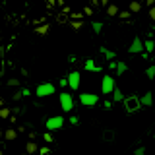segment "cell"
<instances>
[{"label":"cell","instance_id":"8d00e7d4","mask_svg":"<svg viewBox=\"0 0 155 155\" xmlns=\"http://www.w3.org/2000/svg\"><path fill=\"white\" fill-rule=\"evenodd\" d=\"M89 2H91V8H97V6H99V0H89Z\"/></svg>","mask_w":155,"mask_h":155},{"label":"cell","instance_id":"44dd1931","mask_svg":"<svg viewBox=\"0 0 155 155\" xmlns=\"http://www.w3.org/2000/svg\"><path fill=\"white\" fill-rule=\"evenodd\" d=\"M113 99H114V101H124V95H122V91H120L118 87H114V91H113Z\"/></svg>","mask_w":155,"mask_h":155},{"label":"cell","instance_id":"4fadbf2b","mask_svg":"<svg viewBox=\"0 0 155 155\" xmlns=\"http://www.w3.org/2000/svg\"><path fill=\"white\" fill-rule=\"evenodd\" d=\"M143 51H145V52H149V54H151V52L155 51V43H153V39H145V41H143Z\"/></svg>","mask_w":155,"mask_h":155},{"label":"cell","instance_id":"7a4b0ae2","mask_svg":"<svg viewBox=\"0 0 155 155\" xmlns=\"http://www.w3.org/2000/svg\"><path fill=\"white\" fill-rule=\"evenodd\" d=\"M58 101H60V109L64 110V113H72V109H74V99H72V93H60L58 97Z\"/></svg>","mask_w":155,"mask_h":155},{"label":"cell","instance_id":"7402d4cb","mask_svg":"<svg viewBox=\"0 0 155 155\" xmlns=\"http://www.w3.org/2000/svg\"><path fill=\"white\" fill-rule=\"evenodd\" d=\"M68 19H70V18H68V16H66L64 12L56 14V21H58V23H68Z\"/></svg>","mask_w":155,"mask_h":155},{"label":"cell","instance_id":"f546056e","mask_svg":"<svg viewBox=\"0 0 155 155\" xmlns=\"http://www.w3.org/2000/svg\"><path fill=\"white\" fill-rule=\"evenodd\" d=\"M43 140H45V142H48V143H51V142H52V134H51V132H47L45 136H43Z\"/></svg>","mask_w":155,"mask_h":155},{"label":"cell","instance_id":"f35d334b","mask_svg":"<svg viewBox=\"0 0 155 155\" xmlns=\"http://www.w3.org/2000/svg\"><path fill=\"white\" fill-rule=\"evenodd\" d=\"M145 4H147V6L151 8V6H155V0H145Z\"/></svg>","mask_w":155,"mask_h":155},{"label":"cell","instance_id":"8992f818","mask_svg":"<svg viewBox=\"0 0 155 155\" xmlns=\"http://www.w3.org/2000/svg\"><path fill=\"white\" fill-rule=\"evenodd\" d=\"M80 84H81V74L78 70H74L70 76H68V85L72 87V91H78L80 89Z\"/></svg>","mask_w":155,"mask_h":155},{"label":"cell","instance_id":"836d02e7","mask_svg":"<svg viewBox=\"0 0 155 155\" xmlns=\"http://www.w3.org/2000/svg\"><path fill=\"white\" fill-rule=\"evenodd\" d=\"M48 151H51L48 147H41V149H39V153H41V155H48Z\"/></svg>","mask_w":155,"mask_h":155},{"label":"cell","instance_id":"e575fe53","mask_svg":"<svg viewBox=\"0 0 155 155\" xmlns=\"http://www.w3.org/2000/svg\"><path fill=\"white\" fill-rule=\"evenodd\" d=\"M99 4H101V6H103V8H107V6H109L110 2H109V0H99Z\"/></svg>","mask_w":155,"mask_h":155},{"label":"cell","instance_id":"d590c367","mask_svg":"<svg viewBox=\"0 0 155 155\" xmlns=\"http://www.w3.org/2000/svg\"><path fill=\"white\" fill-rule=\"evenodd\" d=\"M21 95H23V97H27V95H31V91H29L27 87H25V89H21Z\"/></svg>","mask_w":155,"mask_h":155},{"label":"cell","instance_id":"ab89813d","mask_svg":"<svg viewBox=\"0 0 155 155\" xmlns=\"http://www.w3.org/2000/svg\"><path fill=\"white\" fill-rule=\"evenodd\" d=\"M56 4H60V6H64V0H56Z\"/></svg>","mask_w":155,"mask_h":155},{"label":"cell","instance_id":"1f68e13d","mask_svg":"<svg viewBox=\"0 0 155 155\" xmlns=\"http://www.w3.org/2000/svg\"><path fill=\"white\" fill-rule=\"evenodd\" d=\"M21 97H23V95H21V91H18V93H14V97H12V99H14V101H19Z\"/></svg>","mask_w":155,"mask_h":155},{"label":"cell","instance_id":"d6a6232c","mask_svg":"<svg viewBox=\"0 0 155 155\" xmlns=\"http://www.w3.org/2000/svg\"><path fill=\"white\" fill-rule=\"evenodd\" d=\"M58 84H60V87H66V85H68V78H62Z\"/></svg>","mask_w":155,"mask_h":155},{"label":"cell","instance_id":"30bf717a","mask_svg":"<svg viewBox=\"0 0 155 155\" xmlns=\"http://www.w3.org/2000/svg\"><path fill=\"white\" fill-rule=\"evenodd\" d=\"M85 70L87 72H101V66H97L95 64V60H91V58H89V60H85Z\"/></svg>","mask_w":155,"mask_h":155},{"label":"cell","instance_id":"e0dca14e","mask_svg":"<svg viewBox=\"0 0 155 155\" xmlns=\"http://www.w3.org/2000/svg\"><path fill=\"white\" fill-rule=\"evenodd\" d=\"M68 23H70V27L74 29V31H80V29L84 27V21H76V19H68Z\"/></svg>","mask_w":155,"mask_h":155},{"label":"cell","instance_id":"4dcf8cb0","mask_svg":"<svg viewBox=\"0 0 155 155\" xmlns=\"http://www.w3.org/2000/svg\"><path fill=\"white\" fill-rule=\"evenodd\" d=\"M149 19H153V21H155V6L149 8Z\"/></svg>","mask_w":155,"mask_h":155},{"label":"cell","instance_id":"ffe728a7","mask_svg":"<svg viewBox=\"0 0 155 155\" xmlns=\"http://www.w3.org/2000/svg\"><path fill=\"white\" fill-rule=\"evenodd\" d=\"M4 138H6V140H16L18 138V132L14 128H8L6 132H4Z\"/></svg>","mask_w":155,"mask_h":155},{"label":"cell","instance_id":"603a6c76","mask_svg":"<svg viewBox=\"0 0 155 155\" xmlns=\"http://www.w3.org/2000/svg\"><path fill=\"white\" fill-rule=\"evenodd\" d=\"M70 19H76V21H84V12H72Z\"/></svg>","mask_w":155,"mask_h":155},{"label":"cell","instance_id":"52a82bcc","mask_svg":"<svg viewBox=\"0 0 155 155\" xmlns=\"http://www.w3.org/2000/svg\"><path fill=\"white\" fill-rule=\"evenodd\" d=\"M62 124H64V118H62V116H51V118H47V128H48V132L62 128Z\"/></svg>","mask_w":155,"mask_h":155},{"label":"cell","instance_id":"d6986e66","mask_svg":"<svg viewBox=\"0 0 155 155\" xmlns=\"http://www.w3.org/2000/svg\"><path fill=\"white\" fill-rule=\"evenodd\" d=\"M91 29H93V33L99 35V33L103 31V21H91Z\"/></svg>","mask_w":155,"mask_h":155},{"label":"cell","instance_id":"3957f363","mask_svg":"<svg viewBox=\"0 0 155 155\" xmlns=\"http://www.w3.org/2000/svg\"><path fill=\"white\" fill-rule=\"evenodd\" d=\"M114 78L113 76H103V81H101V91H103V95H109V93H113L114 91Z\"/></svg>","mask_w":155,"mask_h":155},{"label":"cell","instance_id":"5b68a950","mask_svg":"<svg viewBox=\"0 0 155 155\" xmlns=\"http://www.w3.org/2000/svg\"><path fill=\"white\" fill-rule=\"evenodd\" d=\"M80 103L85 105V107H93V105L99 103V95H95V93H81L80 95Z\"/></svg>","mask_w":155,"mask_h":155},{"label":"cell","instance_id":"277c9868","mask_svg":"<svg viewBox=\"0 0 155 155\" xmlns=\"http://www.w3.org/2000/svg\"><path fill=\"white\" fill-rule=\"evenodd\" d=\"M56 91V87L52 85V84H41V85H37V89H35V95L37 97H48V95H52Z\"/></svg>","mask_w":155,"mask_h":155},{"label":"cell","instance_id":"484cf974","mask_svg":"<svg viewBox=\"0 0 155 155\" xmlns=\"http://www.w3.org/2000/svg\"><path fill=\"white\" fill-rule=\"evenodd\" d=\"M103 138L107 140V142H110V140H113V138H114V134H113V132H110V130H107V132L103 134Z\"/></svg>","mask_w":155,"mask_h":155},{"label":"cell","instance_id":"9c48e42d","mask_svg":"<svg viewBox=\"0 0 155 155\" xmlns=\"http://www.w3.org/2000/svg\"><path fill=\"white\" fill-rule=\"evenodd\" d=\"M99 52H101V54H103L105 58H107V60H114V58H116V52L114 51H109V48H107V47H99Z\"/></svg>","mask_w":155,"mask_h":155},{"label":"cell","instance_id":"5bb4252c","mask_svg":"<svg viewBox=\"0 0 155 155\" xmlns=\"http://www.w3.org/2000/svg\"><path fill=\"white\" fill-rule=\"evenodd\" d=\"M107 10V16H118V6H116V4H109V6L105 8Z\"/></svg>","mask_w":155,"mask_h":155},{"label":"cell","instance_id":"ba28073f","mask_svg":"<svg viewBox=\"0 0 155 155\" xmlns=\"http://www.w3.org/2000/svg\"><path fill=\"white\" fill-rule=\"evenodd\" d=\"M128 52H130V54H142V52H143V41H142V39L134 37L132 45L128 47Z\"/></svg>","mask_w":155,"mask_h":155},{"label":"cell","instance_id":"f1b7e54d","mask_svg":"<svg viewBox=\"0 0 155 155\" xmlns=\"http://www.w3.org/2000/svg\"><path fill=\"white\" fill-rule=\"evenodd\" d=\"M84 16H93V8H91V6H85L84 8Z\"/></svg>","mask_w":155,"mask_h":155},{"label":"cell","instance_id":"2e32d148","mask_svg":"<svg viewBox=\"0 0 155 155\" xmlns=\"http://www.w3.org/2000/svg\"><path fill=\"white\" fill-rule=\"evenodd\" d=\"M48 29H51V27H48V23H43V25L35 27V33H37V35H47Z\"/></svg>","mask_w":155,"mask_h":155},{"label":"cell","instance_id":"d4e9b609","mask_svg":"<svg viewBox=\"0 0 155 155\" xmlns=\"http://www.w3.org/2000/svg\"><path fill=\"white\" fill-rule=\"evenodd\" d=\"M145 74H147L149 80H155V66H149L147 70H145Z\"/></svg>","mask_w":155,"mask_h":155},{"label":"cell","instance_id":"ac0fdd59","mask_svg":"<svg viewBox=\"0 0 155 155\" xmlns=\"http://www.w3.org/2000/svg\"><path fill=\"white\" fill-rule=\"evenodd\" d=\"M126 70H128V64H126V62H120V60H118V64H116V74L122 76Z\"/></svg>","mask_w":155,"mask_h":155},{"label":"cell","instance_id":"74e56055","mask_svg":"<svg viewBox=\"0 0 155 155\" xmlns=\"http://www.w3.org/2000/svg\"><path fill=\"white\" fill-rule=\"evenodd\" d=\"M109 68H113V70H116V62H114V60H110V62H109Z\"/></svg>","mask_w":155,"mask_h":155},{"label":"cell","instance_id":"6da1fadb","mask_svg":"<svg viewBox=\"0 0 155 155\" xmlns=\"http://www.w3.org/2000/svg\"><path fill=\"white\" fill-rule=\"evenodd\" d=\"M124 107H126V113H136V110H140V109H142L140 97H138V95L124 97Z\"/></svg>","mask_w":155,"mask_h":155},{"label":"cell","instance_id":"60d3db41","mask_svg":"<svg viewBox=\"0 0 155 155\" xmlns=\"http://www.w3.org/2000/svg\"><path fill=\"white\" fill-rule=\"evenodd\" d=\"M0 62H2V47H0Z\"/></svg>","mask_w":155,"mask_h":155},{"label":"cell","instance_id":"9a60e30c","mask_svg":"<svg viewBox=\"0 0 155 155\" xmlns=\"http://www.w3.org/2000/svg\"><path fill=\"white\" fill-rule=\"evenodd\" d=\"M25 151H27L29 155H33V153H37V151H39V147H37V143H35V142H27V143H25Z\"/></svg>","mask_w":155,"mask_h":155},{"label":"cell","instance_id":"8fae6325","mask_svg":"<svg viewBox=\"0 0 155 155\" xmlns=\"http://www.w3.org/2000/svg\"><path fill=\"white\" fill-rule=\"evenodd\" d=\"M140 10H142V2H140V0H132V2H130V6H128V12L138 14Z\"/></svg>","mask_w":155,"mask_h":155},{"label":"cell","instance_id":"7bdbcfd3","mask_svg":"<svg viewBox=\"0 0 155 155\" xmlns=\"http://www.w3.org/2000/svg\"><path fill=\"white\" fill-rule=\"evenodd\" d=\"M0 43H2V39H0Z\"/></svg>","mask_w":155,"mask_h":155},{"label":"cell","instance_id":"7c38bea8","mask_svg":"<svg viewBox=\"0 0 155 155\" xmlns=\"http://www.w3.org/2000/svg\"><path fill=\"white\" fill-rule=\"evenodd\" d=\"M140 103H142V107H151L153 105V95L151 93H145L142 99H140Z\"/></svg>","mask_w":155,"mask_h":155},{"label":"cell","instance_id":"83f0119b","mask_svg":"<svg viewBox=\"0 0 155 155\" xmlns=\"http://www.w3.org/2000/svg\"><path fill=\"white\" fill-rule=\"evenodd\" d=\"M8 85H10V87H18V85H19V80L12 78V80H8Z\"/></svg>","mask_w":155,"mask_h":155},{"label":"cell","instance_id":"ee69618b","mask_svg":"<svg viewBox=\"0 0 155 155\" xmlns=\"http://www.w3.org/2000/svg\"><path fill=\"white\" fill-rule=\"evenodd\" d=\"M0 155H2V151H0Z\"/></svg>","mask_w":155,"mask_h":155},{"label":"cell","instance_id":"cb8c5ba5","mask_svg":"<svg viewBox=\"0 0 155 155\" xmlns=\"http://www.w3.org/2000/svg\"><path fill=\"white\" fill-rule=\"evenodd\" d=\"M132 16H134V14H132V12H128V10H124V12H118V18H120V19H126V21H128V19L132 18Z\"/></svg>","mask_w":155,"mask_h":155},{"label":"cell","instance_id":"4316f807","mask_svg":"<svg viewBox=\"0 0 155 155\" xmlns=\"http://www.w3.org/2000/svg\"><path fill=\"white\" fill-rule=\"evenodd\" d=\"M10 116V109H0V118H8Z\"/></svg>","mask_w":155,"mask_h":155},{"label":"cell","instance_id":"b9f144b4","mask_svg":"<svg viewBox=\"0 0 155 155\" xmlns=\"http://www.w3.org/2000/svg\"><path fill=\"white\" fill-rule=\"evenodd\" d=\"M52 4H54V0H48V6H52Z\"/></svg>","mask_w":155,"mask_h":155}]
</instances>
